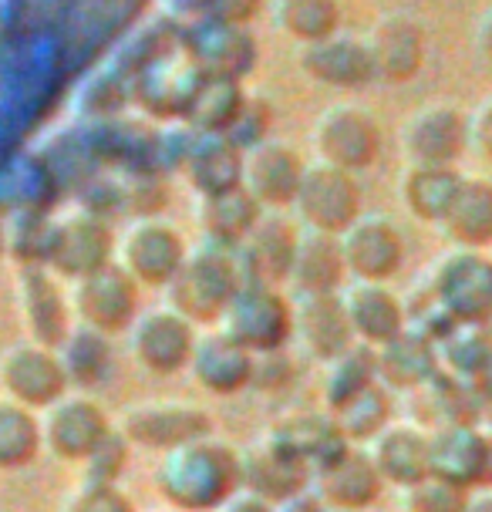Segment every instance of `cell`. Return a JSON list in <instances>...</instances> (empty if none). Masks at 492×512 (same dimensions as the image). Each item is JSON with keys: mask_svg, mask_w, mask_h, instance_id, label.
<instances>
[{"mask_svg": "<svg viewBox=\"0 0 492 512\" xmlns=\"http://www.w3.org/2000/svg\"><path fill=\"white\" fill-rule=\"evenodd\" d=\"M459 182L462 176L455 166H405L398 179V196L415 219L439 226L459 192Z\"/></svg>", "mask_w": 492, "mask_h": 512, "instance_id": "cell-32", "label": "cell"}, {"mask_svg": "<svg viewBox=\"0 0 492 512\" xmlns=\"http://www.w3.org/2000/svg\"><path fill=\"white\" fill-rule=\"evenodd\" d=\"M260 213H263L260 203L243 186L216 192V196H199L196 203V219H199V230H203V240H216L226 246L240 243L253 230Z\"/></svg>", "mask_w": 492, "mask_h": 512, "instance_id": "cell-34", "label": "cell"}, {"mask_svg": "<svg viewBox=\"0 0 492 512\" xmlns=\"http://www.w3.org/2000/svg\"><path fill=\"white\" fill-rule=\"evenodd\" d=\"M442 230L455 246L489 250L492 246V179L462 176L449 213L442 216Z\"/></svg>", "mask_w": 492, "mask_h": 512, "instance_id": "cell-31", "label": "cell"}, {"mask_svg": "<svg viewBox=\"0 0 492 512\" xmlns=\"http://www.w3.org/2000/svg\"><path fill=\"white\" fill-rule=\"evenodd\" d=\"M388 422H391V398L381 381L364 388L361 395H354L341 411H334V425L348 445H368Z\"/></svg>", "mask_w": 492, "mask_h": 512, "instance_id": "cell-37", "label": "cell"}, {"mask_svg": "<svg viewBox=\"0 0 492 512\" xmlns=\"http://www.w3.org/2000/svg\"><path fill=\"white\" fill-rule=\"evenodd\" d=\"M385 489L375 462L368 459L364 445L344 442L331 459H324L314 469V496L324 509L334 512H361L371 509Z\"/></svg>", "mask_w": 492, "mask_h": 512, "instance_id": "cell-11", "label": "cell"}, {"mask_svg": "<svg viewBox=\"0 0 492 512\" xmlns=\"http://www.w3.org/2000/svg\"><path fill=\"white\" fill-rule=\"evenodd\" d=\"M466 512H492V489H472Z\"/></svg>", "mask_w": 492, "mask_h": 512, "instance_id": "cell-46", "label": "cell"}, {"mask_svg": "<svg viewBox=\"0 0 492 512\" xmlns=\"http://www.w3.org/2000/svg\"><path fill=\"white\" fill-rule=\"evenodd\" d=\"M267 442H273L290 459L304 462L307 469H317L324 459H331L337 448L344 445L341 432L334 425V415L327 411H290V415L277 418L267 432Z\"/></svg>", "mask_w": 492, "mask_h": 512, "instance_id": "cell-30", "label": "cell"}, {"mask_svg": "<svg viewBox=\"0 0 492 512\" xmlns=\"http://www.w3.org/2000/svg\"><path fill=\"white\" fill-rule=\"evenodd\" d=\"M375 364H378V381L385 388L395 391L425 388L439 374V347H435L428 334L415 331V327H405L388 344L375 347Z\"/></svg>", "mask_w": 492, "mask_h": 512, "instance_id": "cell-27", "label": "cell"}, {"mask_svg": "<svg viewBox=\"0 0 492 512\" xmlns=\"http://www.w3.org/2000/svg\"><path fill=\"white\" fill-rule=\"evenodd\" d=\"M159 489L182 512H213L240 489V452L213 438L172 448L159 469Z\"/></svg>", "mask_w": 492, "mask_h": 512, "instance_id": "cell-1", "label": "cell"}, {"mask_svg": "<svg viewBox=\"0 0 492 512\" xmlns=\"http://www.w3.org/2000/svg\"><path fill=\"white\" fill-rule=\"evenodd\" d=\"M297 68L317 85L327 88H361L375 78L368 44L358 34L334 31L321 41H307L297 48Z\"/></svg>", "mask_w": 492, "mask_h": 512, "instance_id": "cell-20", "label": "cell"}, {"mask_svg": "<svg viewBox=\"0 0 492 512\" xmlns=\"http://www.w3.org/2000/svg\"><path fill=\"white\" fill-rule=\"evenodd\" d=\"M182 176L199 196H216V192L240 186L243 149L230 135H199L193 132L186 155H182Z\"/></svg>", "mask_w": 492, "mask_h": 512, "instance_id": "cell-28", "label": "cell"}, {"mask_svg": "<svg viewBox=\"0 0 492 512\" xmlns=\"http://www.w3.org/2000/svg\"><path fill=\"white\" fill-rule=\"evenodd\" d=\"M115 236L105 226V219L91 213H75L65 223L51 230V260L71 277H85V273L112 263Z\"/></svg>", "mask_w": 492, "mask_h": 512, "instance_id": "cell-23", "label": "cell"}, {"mask_svg": "<svg viewBox=\"0 0 492 512\" xmlns=\"http://www.w3.org/2000/svg\"><path fill=\"white\" fill-rule=\"evenodd\" d=\"M290 209L297 213V223L304 230L341 236L361 216V182L354 172L337 169L331 162H304Z\"/></svg>", "mask_w": 492, "mask_h": 512, "instance_id": "cell-5", "label": "cell"}, {"mask_svg": "<svg viewBox=\"0 0 492 512\" xmlns=\"http://www.w3.org/2000/svg\"><path fill=\"white\" fill-rule=\"evenodd\" d=\"M311 145L321 162H331V166L358 176V172L375 166L381 155L378 118L354 102H334L314 118Z\"/></svg>", "mask_w": 492, "mask_h": 512, "instance_id": "cell-6", "label": "cell"}, {"mask_svg": "<svg viewBox=\"0 0 492 512\" xmlns=\"http://www.w3.org/2000/svg\"><path fill=\"white\" fill-rule=\"evenodd\" d=\"M209 4L213 0H162V7L176 17H203L209 11Z\"/></svg>", "mask_w": 492, "mask_h": 512, "instance_id": "cell-45", "label": "cell"}, {"mask_svg": "<svg viewBox=\"0 0 492 512\" xmlns=\"http://www.w3.org/2000/svg\"><path fill=\"white\" fill-rule=\"evenodd\" d=\"M398 145L408 166H455L469 152V115L449 102L422 105L402 122Z\"/></svg>", "mask_w": 492, "mask_h": 512, "instance_id": "cell-8", "label": "cell"}, {"mask_svg": "<svg viewBox=\"0 0 492 512\" xmlns=\"http://www.w3.org/2000/svg\"><path fill=\"white\" fill-rule=\"evenodd\" d=\"M469 489L455 486L442 475H425L405 489V512H466Z\"/></svg>", "mask_w": 492, "mask_h": 512, "instance_id": "cell-38", "label": "cell"}, {"mask_svg": "<svg viewBox=\"0 0 492 512\" xmlns=\"http://www.w3.org/2000/svg\"><path fill=\"white\" fill-rule=\"evenodd\" d=\"M71 304H75L78 317L85 320V327H95L102 334L122 331L139 314V283L118 263H105V267L75 280Z\"/></svg>", "mask_w": 492, "mask_h": 512, "instance_id": "cell-12", "label": "cell"}, {"mask_svg": "<svg viewBox=\"0 0 492 512\" xmlns=\"http://www.w3.org/2000/svg\"><path fill=\"white\" fill-rule=\"evenodd\" d=\"M378 381V364H375V347L354 341L348 351L337 354L334 361H327L324 384H321V398L327 411H341L354 395H361L364 388Z\"/></svg>", "mask_w": 492, "mask_h": 512, "instance_id": "cell-35", "label": "cell"}, {"mask_svg": "<svg viewBox=\"0 0 492 512\" xmlns=\"http://www.w3.org/2000/svg\"><path fill=\"white\" fill-rule=\"evenodd\" d=\"M129 347L135 361L152 374H176L189 364L196 344V324L176 314L172 307H152L132 320Z\"/></svg>", "mask_w": 492, "mask_h": 512, "instance_id": "cell-14", "label": "cell"}, {"mask_svg": "<svg viewBox=\"0 0 492 512\" xmlns=\"http://www.w3.org/2000/svg\"><path fill=\"white\" fill-rule=\"evenodd\" d=\"M179 51L193 61L203 78H233L243 81L257 64V41L250 27L226 24L220 17H193V24L182 31Z\"/></svg>", "mask_w": 492, "mask_h": 512, "instance_id": "cell-7", "label": "cell"}, {"mask_svg": "<svg viewBox=\"0 0 492 512\" xmlns=\"http://www.w3.org/2000/svg\"><path fill=\"white\" fill-rule=\"evenodd\" d=\"M344 267L351 280H375L388 283L405 263V240L388 216H358L341 236Z\"/></svg>", "mask_w": 492, "mask_h": 512, "instance_id": "cell-13", "label": "cell"}, {"mask_svg": "<svg viewBox=\"0 0 492 512\" xmlns=\"http://www.w3.org/2000/svg\"><path fill=\"white\" fill-rule=\"evenodd\" d=\"M422 287L452 324H489L492 320V256L486 250L455 246L425 273Z\"/></svg>", "mask_w": 492, "mask_h": 512, "instance_id": "cell-3", "label": "cell"}, {"mask_svg": "<svg viewBox=\"0 0 492 512\" xmlns=\"http://www.w3.org/2000/svg\"><path fill=\"white\" fill-rule=\"evenodd\" d=\"M213 512H277L270 506L267 499H260V496H253V492H246V489H236L230 499L220 502Z\"/></svg>", "mask_w": 492, "mask_h": 512, "instance_id": "cell-42", "label": "cell"}, {"mask_svg": "<svg viewBox=\"0 0 492 512\" xmlns=\"http://www.w3.org/2000/svg\"><path fill=\"white\" fill-rule=\"evenodd\" d=\"M469 149H476L492 166V95L469 115Z\"/></svg>", "mask_w": 492, "mask_h": 512, "instance_id": "cell-40", "label": "cell"}, {"mask_svg": "<svg viewBox=\"0 0 492 512\" xmlns=\"http://www.w3.org/2000/svg\"><path fill=\"white\" fill-rule=\"evenodd\" d=\"M186 368H193L196 384H203L213 395H236L250 384L253 354L236 344L233 337H226L220 327H213L206 334H196Z\"/></svg>", "mask_w": 492, "mask_h": 512, "instance_id": "cell-24", "label": "cell"}, {"mask_svg": "<svg viewBox=\"0 0 492 512\" xmlns=\"http://www.w3.org/2000/svg\"><path fill=\"white\" fill-rule=\"evenodd\" d=\"M344 280H348V267H344L341 240L334 233L300 230L287 283H294L297 294H337Z\"/></svg>", "mask_w": 492, "mask_h": 512, "instance_id": "cell-29", "label": "cell"}, {"mask_svg": "<svg viewBox=\"0 0 492 512\" xmlns=\"http://www.w3.org/2000/svg\"><path fill=\"white\" fill-rule=\"evenodd\" d=\"M263 4H267V0H213L206 14L209 17H220V21H226V24L250 27L260 17Z\"/></svg>", "mask_w": 492, "mask_h": 512, "instance_id": "cell-41", "label": "cell"}, {"mask_svg": "<svg viewBox=\"0 0 492 512\" xmlns=\"http://www.w3.org/2000/svg\"><path fill=\"white\" fill-rule=\"evenodd\" d=\"M199 78L203 75H199L193 68V61H189L176 44V48H166L152 61L142 64L132 95L149 118L169 122V118L186 115V105H189V98H193Z\"/></svg>", "mask_w": 492, "mask_h": 512, "instance_id": "cell-17", "label": "cell"}, {"mask_svg": "<svg viewBox=\"0 0 492 512\" xmlns=\"http://www.w3.org/2000/svg\"><path fill=\"white\" fill-rule=\"evenodd\" d=\"M270 122H273V108H270L267 98L246 95V105H243L240 118H236L230 139L240 145V149H246V145H253V142H263V139H267Z\"/></svg>", "mask_w": 492, "mask_h": 512, "instance_id": "cell-39", "label": "cell"}, {"mask_svg": "<svg viewBox=\"0 0 492 512\" xmlns=\"http://www.w3.org/2000/svg\"><path fill=\"white\" fill-rule=\"evenodd\" d=\"M277 512H324V506H321V499L314 496V492H297V496H290V499H284L280 506H273Z\"/></svg>", "mask_w": 492, "mask_h": 512, "instance_id": "cell-44", "label": "cell"}, {"mask_svg": "<svg viewBox=\"0 0 492 512\" xmlns=\"http://www.w3.org/2000/svg\"><path fill=\"white\" fill-rule=\"evenodd\" d=\"M307 482H311V469L280 452L267 438L250 452H240V489L267 499L270 506H280L284 499L304 492Z\"/></svg>", "mask_w": 492, "mask_h": 512, "instance_id": "cell-25", "label": "cell"}, {"mask_svg": "<svg viewBox=\"0 0 492 512\" xmlns=\"http://www.w3.org/2000/svg\"><path fill=\"white\" fill-rule=\"evenodd\" d=\"M337 297H341L344 317H348L351 334L358 344L381 347L408 327L405 300L398 297L388 283L351 280L337 290Z\"/></svg>", "mask_w": 492, "mask_h": 512, "instance_id": "cell-19", "label": "cell"}, {"mask_svg": "<svg viewBox=\"0 0 492 512\" xmlns=\"http://www.w3.org/2000/svg\"><path fill=\"white\" fill-rule=\"evenodd\" d=\"M432 475L462 489H492V432L469 422H445L432 435Z\"/></svg>", "mask_w": 492, "mask_h": 512, "instance_id": "cell-15", "label": "cell"}, {"mask_svg": "<svg viewBox=\"0 0 492 512\" xmlns=\"http://www.w3.org/2000/svg\"><path fill=\"white\" fill-rule=\"evenodd\" d=\"M476 51L482 61L492 64V4L482 11L479 24H476Z\"/></svg>", "mask_w": 492, "mask_h": 512, "instance_id": "cell-43", "label": "cell"}, {"mask_svg": "<svg viewBox=\"0 0 492 512\" xmlns=\"http://www.w3.org/2000/svg\"><path fill=\"white\" fill-rule=\"evenodd\" d=\"M300 240V226L277 209H263L253 230L233 246L240 283H263V287H280L290 277Z\"/></svg>", "mask_w": 492, "mask_h": 512, "instance_id": "cell-10", "label": "cell"}, {"mask_svg": "<svg viewBox=\"0 0 492 512\" xmlns=\"http://www.w3.org/2000/svg\"><path fill=\"white\" fill-rule=\"evenodd\" d=\"M118 267L135 283L145 287H166L186 260L189 246L172 223L159 216H139L135 223L115 240Z\"/></svg>", "mask_w": 492, "mask_h": 512, "instance_id": "cell-9", "label": "cell"}, {"mask_svg": "<svg viewBox=\"0 0 492 512\" xmlns=\"http://www.w3.org/2000/svg\"><path fill=\"white\" fill-rule=\"evenodd\" d=\"M169 307L196 327H216L230 297L240 290V267L233 246L203 240L186 253L176 277L166 283Z\"/></svg>", "mask_w": 492, "mask_h": 512, "instance_id": "cell-2", "label": "cell"}, {"mask_svg": "<svg viewBox=\"0 0 492 512\" xmlns=\"http://www.w3.org/2000/svg\"><path fill=\"white\" fill-rule=\"evenodd\" d=\"M294 341L304 347L307 358L334 361L354 344L351 324L344 317L337 294H297L294 300Z\"/></svg>", "mask_w": 492, "mask_h": 512, "instance_id": "cell-22", "label": "cell"}, {"mask_svg": "<svg viewBox=\"0 0 492 512\" xmlns=\"http://www.w3.org/2000/svg\"><path fill=\"white\" fill-rule=\"evenodd\" d=\"M371 54V68L375 78L391 81V85H405L422 75L425 68V27L408 14H385L381 21L371 24L364 34Z\"/></svg>", "mask_w": 492, "mask_h": 512, "instance_id": "cell-18", "label": "cell"}, {"mask_svg": "<svg viewBox=\"0 0 492 512\" xmlns=\"http://www.w3.org/2000/svg\"><path fill=\"white\" fill-rule=\"evenodd\" d=\"M368 459L375 462L381 482L408 489L432 475V435L412 422H391L368 442Z\"/></svg>", "mask_w": 492, "mask_h": 512, "instance_id": "cell-21", "label": "cell"}, {"mask_svg": "<svg viewBox=\"0 0 492 512\" xmlns=\"http://www.w3.org/2000/svg\"><path fill=\"white\" fill-rule=\"evenodd\" d=\"M304 159L287 142H253L243 149L240 186L260 203V209H287L294 203Z\"/></svg>", "mask_w": 492, "mask_h": 512, "instance_id": "cell-16", "label": "cell"}, {"mask_svg": "<svg viewBox=\"0 0 492 512\" xmlns=\"http://www.w3.org/2000/svg\"><path fill=\"white\" fill-rule=\"evenodd\" d=\"M216 327L250 354L284 351L294 341V300L280 294V287L240 283Z\"/></svg>", "mask_w": 492, "mask_h": 512, "instance_id": "cell-4", "label": "cell"}, {"mask_svg": "<svg viewBox=\"0 0 492 512\" xmlns=\"http://www.w3.org/2000/svg\"><path fill=\"white\" fill-rule=\"evenodd\" d=\"M209 415L196 405H149L125 415V435L145 448H172L209 435Z\"/></svg>", "mask_w": 492, "mask_h": 512, "instance_id": "cell-26", "label": "cell"}, {"mask_svg": "<svg viewBox=\"0 0 492 512\" xmlns=\"http://www.w3.org/2000/svg\"><path fill=\"white\" fill-rule=\"evenodd\" d=\"M246 105V91L243 81L233 78H199V85L193 91L186 105V122L199 135H230L236 118H240Z\"/></svg>", "mask_w": 492, "mask_h": 512, "instance_id": "cell-33", "label": "cell"}, {"mask_svg": "<svg viewBox=\"0 0 492 512\" xmlns=\"http://www.w3.org/2000/svg\"><path fill=\"white\" fill-rule=\"evenodd\" d=\"M273 24L294 41H321L341 31V0H273Z\"/></svg>", "mask_w": 492, "mask_h": 512, "instance_id": "cell-36", "label": "cell"}]
</instances>
